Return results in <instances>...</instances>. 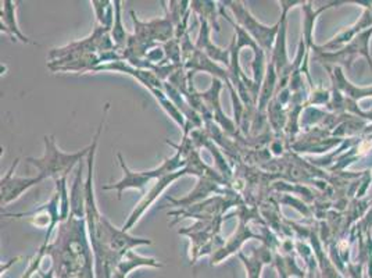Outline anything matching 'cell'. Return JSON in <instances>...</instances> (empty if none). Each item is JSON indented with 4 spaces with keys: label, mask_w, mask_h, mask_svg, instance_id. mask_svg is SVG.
Listing matches in <instances>:
<instances>
[{
    "label": "cell",
    "mask_w": 372,
    "mask_h": 278,
    "mask_svg": "<svg viewBox=\"0 0 372 278\" xmlns=\"http://www.w3.org/2000/svg\"><path fill=\"white\" fill-rule=\"evenodd\" d=\"M224 4H227L232 10L237 24L242 25V28L253 37L257 45H260L266 50L271 49L275 34L278 31L279 23H277L274 27L263 25L250 14V11L244 7L243 1H224Z\"/></svg>",
    "instance_id": "cell-2"
},
{
    "label": "cell",
    "mask_w": 372,
    "mask_h": 278,
    "mask_svg": "<svg viewBox=\"0 0 372 278\" xmlns=\"http://www.w3.org/2000/svg\"><path fill=\"white\" fill-rule=\"evenodd\" d=\"M91 147L92 145L74 153H66L57 146L54 137L45 135L44 155L41 157H27V162L39 171L38 176H41L44 180L53 179L54 181H58L67 179V174L75 166H80L82 159L89 155Z\"/></svg>",
    "instance_id": "cell-1"
},
{
    "label": "cell",
    "mask_w": 372,
    "mask_h": 278,
    "mask_svg": "<svg viewBox=\"0 0 372 278\" xmlns=\"http://www.w3.org/2000/svg\"><path fill=\"white\" fill-rule=\"evenodd\" d=\"M46 255L47 246L42 245V246L38 249V252L35 253V256L32 258V260L30 262V266H28V269L25 270V273H24V274L20 278L32 277V276L39 270V267H41V265H42V260H44V258H45Z\"/></svg>",
    "instance_id": "cell-10"
},
{
    "label": "cell",
    "mask_w": 372,
    "mask_h": 278,
    "mask_svg": "<svg viewBox=\"0 0 372 278\" xmlns=\"http://www.w3.org/2000/svg\"><path fill=\"white\" fill-rule=\"evenodd\" d=\"M91 4H92L93 10H94L96 18L99 21V25L111 30L113 24H114V14H116L114 8L111 6L113 3L108 0H93L91 1Z\"/></svg>",
    "instance_id": "cell-9"
},
{
    "label": "cell",
    "mask_w": 372,
    "mask_h": 278,
    "mask_svg": "<svg viewBox=\"0 0 372 278\" xmlns=\"http://www.w3.org/2000/svg\"><path fill=\"white\" fill-rule=\"evenodd\" d=\"M18 162H20V159H16L13 166L6 171L4 177H1V181H0L1 206H7L13 200L18 199L30 188L39 184L44 180L41 176H37V177H18V176H16V167L18 166Z\"/></svg>",
    "instance_id": "cell-3"
},
{
    "label": "cell",
    "mask_w": 372,
    "mask_h": 278,
    "mask_svg": "<svg viewBox=\"0 0 372 278\" xmlns=\"http://www.w3.org/2000/svg\"><path fill=\"white\" fill-rule=\"evenodd\" d=\"M114 6H116L114 7L116 14H114V24H113V28L110 31L111 40H113V44L117 50H125L130 38L127 37L125 28L123 27V21H121V1L116 0Z\"/></svg>",
    "instance_id": "cell-8"
},
{
    "label": "cell",
    "mask_w": 372,
    "mask_h": 278,
    "mask_svg": "<svg viewBox=\"0 0 372 278\" xmlns=\"http://www.w3.org/2000/svg\"><path fill=\"white\" fill-rule=\"evenodd\" d=\"M17 3L11 0H4L1 1V32L7 34L13 41H20L23 44H31V40L23 34V31L18 27L17 23Z\"/></svg>",
    "instance_id": "cell-6"
},
{
    "label": "cell",
    "mask_w": 372,
    "mask_h": 278,
    "mask_svg": "<svg viewBox=\"0 0 372 278\" xmlns=\"http://www.w3.org/2000/svg\"><path fill=\"white\" fill-rule=\"evenodd\" d=\"M186 174H189V171H187V169H184V170H180V171H177V173H171V174H166V176H160L157 180H156V184H153V186H151V189L143 196V199L140 200V205L134 209V212L131 213V216H130V219H128V222L124 224V227H123V230L124 231H130L138 222L140 220V217L144 214V212L154 203V200L157 199V196L167 188V186H170L171 183H174L175 180H178L180 177H182V176H186Z\"/></svg>",
    "instance_id": "cell-4"
},
{
    "label": "cell",
    "mask_w": 372,
    "mask_h": 278,
    "mask_svg": "<svg viewBox=\"0 0 372 278\" xmlns=\"http://www.w3.org/2000/svg\"><path fill=\"white\" fill-rule=\"evenodd\" d=\"M197 47L200 49V52L206 56H209L211 60L216 61H223L225 64H230V54L231 52H225L220 47H216L211 41H210V27H209V21L202 18V28H200V34H199V40H197Z\"/></svg>",
    "instance_id": "cell-7"
},
{
    "label": "cell",
    "mask_w": 372,
    "mask_h": 278,
    "mask_svg": "<svg viewBox=\"0 0 372 278\" xmlns=\"http://www.w3.org/2000/svg\"><path fill=\"white\" fill-rule=\"evenodd\" d=\"M118 159H120V164H121V169L124 171V177L121 181L116 183V184H111V186H104V189H116L117 191V196L118 199L121 198V193L125 191V189H138V191H143L146 186L151 181H154V176L151 174V171H131L124 160H123V156L118 153Z\"/></svg>",
    "instance_id": "cell-5"
}]
</instances>
